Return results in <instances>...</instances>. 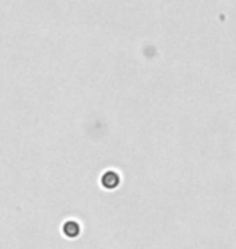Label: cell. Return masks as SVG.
I'll return each mask as SVG.
<instances>
[{
    "label": "cell",
    "mask_w": 236,
    "mask_h": 249,
    "mask_svg": "<svg viewBox=\"0 0 236 249\" xmlns=\"http://www.w3.org/2000/svg\"><path fill=\"white\" fill-rule=\"evenodd\" d=\"M102 186L104 188H107V189H115L118 185H120V175L117 172H113V170H109V172H105L104 175H102Z\"/></svg>",
    "instance_id": "6da1fadb"
},
{
    "label": "cell",
    "mask_w": 236,
    "mask_h": 249,
    "mask_svg": "<svg viewBox=\"0 0 236 249\" xmlns=\"http://www.w3.org/2000/svg\"><path fill=\"white\" fill-rule=\"evenodd\" d=\"M81 231V227L76 220H67L63 223V233L67 235L68 238H76Z\"/></svg>",
    "instance_id": "7a4b0ae2"
}]
</instances>
